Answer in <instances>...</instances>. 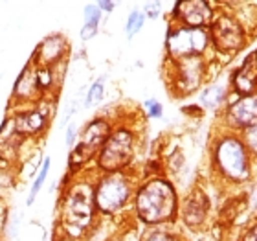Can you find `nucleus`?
<instances>
[{"label": "nucleus", "instance_id": "1", "mask_svg": "<svg viewBox=\"0 0 257 241\" xmlns=\"http://www.w3.org/2000/svg\"><path fill=\"white\" fill-rule=\"evenodd\" d=\"M96 215L92 181L72 177L66 173L57 197L54 236H61L70 241H85L96 223Z\"/></svg>", "mask_w": 257, "mask_h": 241}, {"label": "nucleus", "instance_id": "2", "mask_svg": "<svg viewBox=\"0 0 257 241\" xmlns=\"http://www.w3.org/2000/svg\"><path fill=\"white\" fill-rule=\"evenodd\" d=\"M134 212L147 226L173 223L178 214V195L175 186L164 177L145 181L134 193Z\"/></svg>", "mask_w": 257, "mask_h": 241}, {"label": "nucleus", "instance_id": "3", "mask_svg": "<svg viewBox=\"0 0 257 241\" xmlns=\"http://www.w3.org/2000/svg\"><path fill=\"white\" fill-rule=\"evenodd\" d=\"M55 111H57V100L44 98L43 102L33 103V105L10 107L8 114L13 122L17 136L28 144L30 142L37 144L48 134L55 118Z\"/></svg>", "mask_w": 257, "mask_h": 241}, {"label": "nucleus", "instance_id": "4", "mask_svg": "<svg viewBox=\"0 0 257 241\" xmlns=\"http://www.w3.org/2000/svg\"><path fill=\"white\" fill-rule=\"evenodd\" d=\"M92 193L97 214L114 215L131 203V199L134 197V188L123 172L103 173L96 181H92Z\"/></svg>", "mask_w": 257, "mask_h": 241}, {"label": "nucleus", "instance_id": "5", "mask_svg": "<svg viewBox=\"0 0 257 241\" xmlns=\"http://www.w3.org/2000/svg\"><path fill=\"white\" fill-rule=\"evenodd\" d=\"M134 151H136V140L133 131L125 127L112 129L108 138L103 142L99 151L96 153V166L103 173L123 172L125 168L133 164Z\"/></svg>", "mask_w": 257, "mask_h": 241}, {"label": "nucleus", "instance_id": "6", "mask_svg": "<svg viewBox=\"0 0 257 241\" xmlns=\"http://www.w3.org/2000/svg\"><path fill=\"white\" fill-rule=\"evenodd\" d=\"M209 43L211 41L206 28H186L175 24L167 33L166 50L171 61L193 59L202 57Z\"/></svg>", "mask_w": 257, "mask_h": 241}, {"label": "nucleus", "instance_id": "7", "mask_svg": "<svg viewBox=\"0 0 257 241\" xmlns=\"http://www.w3.org/2000/svg\"><path fill=\"white\" fill-rule=\"evenodd\" d=\"M217 164L226 177L244 181L248 177V158L239 140L226 138L217 147Z\"/></svg>", "mask_w": 257, "mask_h": 241}, {"label": "nucleus", "instance_id": "8", "mask_svg": "<svg viewBox=\"0 0 257 241\" xmlns=\"http://www.w3.org/2000/svg\"><path fill=\"white\" fill-rule=\"evenodd\" d=\"M68 57H70L68 39L64 37L63 33L54 32V33H48L46 37H43V41L35 46L30 61L33 64H37V66L54 68V66H59L63 63H68Z\"/></svg>", "mask_w": 257, "mask_h": 241}, {"label": "nucleus", "instance_id": "9", "mask_svg": "<svg viewBox=\"0 0 257 241\" xmlns=\"http://www.w3.org/2000/svg\"><path fill=\"white\" fill-rule=\"evenodd\" d=\"M44 98L37 87L35 79V66L28 61L22 70L17 75L13 89H11V103L10 107H24V105H33V103L43 102Z\"/></svg>", "mask_w": 257, "mask_h": 241}, {"label": "nucleus", "instance_id": "10", "mask_svg": "<svg viewBox=\"0 0 257 241\" xmlns=\"http://www.w3.org/2000/svg\"><path fill=\"white\" fill-rule=\"evenodd\" d=\"M211 6L204 0H184L173 6L175 24L186 28H206L211 24Z\"/></svg>", "mask_w": 257, "mask_h": 241}, {"label": "nucleus", "instance_id": "11", "mask_svg": "<svg viewBox=\"0 0 257 241\" xmlns=\"http://www.w3.org/2000/svg\"><path fill=\"white\" fill-rule=\"evenodd\" d=\"M209 41L222 52H233L242 46V30L231 17L220 15L211 21V28L208 30Z\"/></svg>", "mask_w": 257, "mask_h": 241}, {"label": "nucleus", "instance_id": "12", "mask_svg": "<svg viewBox=\"0 0 257 241\" xmlns=\"http://www.w3.org/2000/svg\"><path fill=\"white\" fill-rule=\"evenodd\" d=\"M177 66V89L189 94L202 83L204 77V61L202 57H193V59L175 61Z\"/></svg>", "mask_w": 257, "mask_h": 241}, {"label": "nucleus", "instance_id": "13", "mask_svg": "<svg viewBox=\"0 0 257 241\" xmlns=\"http://www.w3.org/2000/svg\"><path fill=\"white\" fill-rule=\"evenodd\" d=\"M110 131H112L110 122L103 116H96V118H92L90 122H86L83 125V129L79 131V142L85 144L90 151L97 153L103 142L108 138Z\"/></svg>", "mask_w": 257, "mask_h": 241}, {"label": "nucleus", "instance_id": "14", "mask_svg": "<svg viewBox=\"0 0 257 241\" xmlns=\"http://www.w3.org/2000/svg\"><path fill=\"white\" fill-rule=\"evenodd\" d=\"M50 172H52V156L50 155H44L43 156V162H41V166H39L37 173H35V177L32 179V184L28 188V193H26V206H33L35 201L39 199V195L43 193L44 190V184L48 181L50 177Z\"/></svg>", "mask_w": 257, "mask_h": 241}, {"label": "nucleus", "instance_id": "15", "mask_svg": "<svg viewBox=\"0 0 257 241\" xmlns=\"http://www.w3.org/2000/svg\"><path fill=\"white\" fill-rule=\"evenodd\" d=\"M230 120L235 125H252L257 122V98H244L231 105Z\"/></svg>", "mask_w": 257, "mask_h": 241}, {"label": "nucleus", "instance_id": "16", "mask_svg": "<svg viewBox=\"0 0 257 241\" xmlns=\"http://www.w3.org/2000/svg\"><path fill=\"white\" fill-rule=\"evenodd\" d=\"M101 19L103 13L99 11L96 2L85 6V10H83V26L79 30V37L83 43L96 37L97 32H99V26H101Z\"/></svg>", "mask_w": 257, "mask_h": 241}, {"label": "nucleus", "instance_id": "17", "mask_svg": "<svg viewBox=\"0 0 257 241\" xmlns=\"http://www.w3.org/2000/svg\"><path fill=\"white\" fill-rule=\"evenodd\" d=\"M105 81H107L105 75H99L97 79L92 81V85L86 91L85 100H83V109H92L103 102V98H105Z\"/></svg>", "mask_w": 257, "mask_h": 241}, {"label": "nucleus", "instance_id": "18", "mask_svg": "<svg viewBox=\"0 0 257 241\" xmlns=\"http://www.w3.org/2000/svg\"><path fill=\"white\" fill-rule=\"evenodd\" d=\"M206 215V203L197 199V195H193L188 203L184 204V219L188 225H197L204 219Z\"/></svg>", "mask_w": 257, "mask_h": 241}, {"label": "nucleus", "instance_id": "19", "mask_svg": "<svg viewBox=\"0 0 257 241\" xmlns=\"http://www.w3.org/2000/svg\"><path fill=\"white\" fill-rule=\"evenodd\" d=\"M226 96V89L222 85H211V87H206L202 92H200V98H198V102L200 105L206 109H215L219 107L222 100Z\"/></svg>", "mask_w": 257, "mask_h": 241}, {"label": "nucleus", "instance_id": "20", "mask_svg": "<svg viewBox=\"0 0 257 241\" xmlns=\"http://www.w3.org/2000/svg\"><path fill=\"white\" fill-rule=\"evenodd\" d=\"M253 63H255V59H253V55H252V57H250V59L244 63V66H242V68L237 72V75H235V89L239 92L252 91L253 81H255V74H250V72H252Z\"/></svg>", "mask_w": 257, "mask_h": 241}, {"label": "nucleus", "instance_id": "21", "mask_svg": "<svg viewBox=\"0 0 257 241\" xmlns=\"http://www.w3.org/2000/svg\"><path fill=\"white\" fill-rule=\"evenodd\" d=\"M144 24H145L144 11H140V10L131 11L127 17V22H125V35H127V39H133L134 35L144 28Z\"/></svg>", "mask_w": 257, "mask_h": 241}, {"label": "nucleus", "instance_id": "22", "mask_svg": "<svg viewBox=\"0 0 257 241\" xmlns=\"http://www.w3.org/2000/svg\"><path fill=\"white\" fill-rule=\"evenodd\" d=\"M140 241H180V237L173 232L166 230V228H162V226H149L142 234Z\"/></svg>", "mask_w": 257, "mask_h": 241}, {"label": "nucleus", "instance_id": "23", "mask_svg": "<svg viewBox=\"0 0 257 241\" xmlns=\"http://www.w3.org/2000/svg\"><path fill=\"white\" fill-rule=\"evenodd\" d=\"M77 142H79V127H77L74 122H70L68 125L64 127V145H66L70 151Z\"/></svg>", "mask_w": 257, "mask_h": 241}, {"label": "nucleus", "instance_id": "24", "mask_svg": "<svg viewBox=\"0 0 257 241\" xmlns=\"http://www.w3.org/2000/svg\"><path fill=\"white\" fill-rule=\"evenodd\" d=\"M145 107V113H147V116L149 118H162V114H164V107H162V103L158 102V100H145L144 103Z\"/></svg>", "mask_w": 257, "mask_h": 241}, {"label": "nucleus", "instance_id": "25", "mask_svg": "<svg viewBox=\"0 0 257 241\" xmlns=\"http://www.w3.org/2000/svg\"><path fill=\"white\" fill-rule=\"evenodd\" d=\"M77 109H79V103L75 102V100H72V102L66 105V109H64L63 113H61V120H59V127H66L70 123V118L74 116L75 113H77Z\"/></svg>", "mask_w": 257, "mask_h": 241}, {"label": "nucleus", "instance_id": "26", "mask_svg": "<svg viewBox=\"0 0 257 241\" xmlns=\"http://www.w3.org/2000/svg\"><path fill=\"white\" fill-rule=\"evenodd\" d=\"M162 13V4L160 2H147L144 6V15L145 19H158Z\"/></svg>", "mask_w": 257, "mask_h": 241}, {"label": "nucleus", "instance_id": "27", "mask_svg": "<svg viewBox=\"0 0 257 241\" xmlns=\"http://www.w3.org/2000/svg\"><path fill=\"white\" fill-rule=\"evenodd\" d=\"M96 6L99 8L101 13H112L118 4H116V2H108V0H101V2H96Z\"/></svg>", "mask_w": 257, "mask_h": 241}, {"label": "nucleus", "instance_id": "28", "mask_svg": "<svg viewBox=\"0 0 257 241\" xmlns=\"http://www.w3.org/2000/svg\"><path fill=\"white\" fill-rule=\"evenodd\" d=\"M248 144L252 145V149L253 151H257V125H253L250 131H248Z\"/></svg>", "mask_w": 257, "mask_h": 241}, {"label": "nucleus", "instance_id": "29", "mask_svg": "<svg viewBox=\"0 0 257 241\" xmlns=\"http://www.w3.org/2000/svg\"><path fill=\"white\" fill-rule=\"evenodd\" d=\"M246 241H257V232H252V234L246 237Z\"/></svg>", "mask_w": 257, "mask_h": 241}, {"label": "nucleus", "instance_id": "30", "mask_svg": "<svg viewBox=\"0 0 257 241\" xmlns=\"http://www.w3.org/2000/svg\"><path fill=\"white\" fill-rule=\"evenodd\" d=\"M0 241H4V236H2V230H0Z\"/></svg>", "mask_w": 257, "mask_h": 241}, {"label": "nucleus", "instance_id": "31", "mask_svg": "<svg viewBox=\"0 0 257 241\" xmlns=\"http://www.w3.org/2000/svg\"><path fill=\"white\" fill-rule=\"evenodd\" d=\"M253 57H255V63H257V54H255V55H253Z\"/></svg>", "mask_w": 257, "mask_h": 241}, {"label": "nucleus", "instance_id": "32", "mask_svg": "<svg viewBox=\"0 0 257 241\" xmlns=\"http://www.w3.org/2000/svg\"><path fill=\"white\" fill-rule=\"evenodd\" d=\"M112 241H123V239H112Z\"/></svg>", "mask_w": 257, "mask_h": 241}, {"label": "nucleus", "instance_id": "33", "mask_svg": "<svg viewBox=\"0 0 257 241\" xmlns=\"http://www.w3.org/2000/svg\"><path fill=\"white\" fill-rule=\"evenodd\" d=\"M85 241H86V239H85Z\"/></svg>", "mask_w": 257, "mask_h": 241}]
</instances>
